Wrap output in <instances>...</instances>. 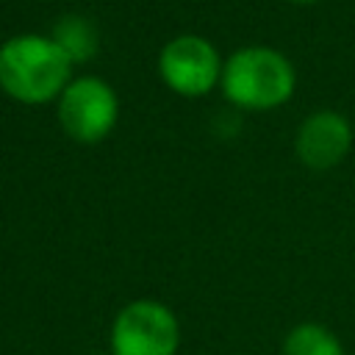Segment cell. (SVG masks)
Returning <instances> with one entry per match:
<instances>
[{"instance_id": "cell-1", "label": "cell", "mask_w": 355, "mask_h": 355, "mask_svg": "<svg viewBox=\"0 0 355 355\" xmlns=\"http://www.w3.org/2000/svg\"><path fill=\"white\" fill-rule=\"evenodd\" d=\"M72 67L53 36L19 33L0 44V89L22 105L58 100L72 80Z\"/></svg>"}, {"instance_id": "cell-2", "label": "cell", "mask_w": 355, "mask_h": 355, "mask_svg": "<svg viewBox=\"0 0 355 355\" xmlns=\"http://www.w3.org/2000/svg\"><path fill=\"white\" fill-rule=\"evenodd\" d=\"M225 97L244 111H272L291 100L297 75L291 61L272 47H241L222 64Z\"/></svg>"}, {"instance_id": "cell-3", "label": "cell", "mask_w": 355, "mask_h": 355, "mask_svg": "<svg viewBox=\"0 0 355 355\" xmlns=\"http://www.w3.org/2000/svg\"><path fill=\"white\" fill-rule=\"evenodd\" d=\"M119 119L116 92L97 75H80L67 83L58 97V122L78 144L103 141Z\"/></svg>"}, {"instance_id": "cell-4", "label": "cell", "mask_w": 355, "mask_h": 355, "mask_svg": "<svg viewBox=\"0 0 355 355\" xmlns=\"http://www.w3.org/2000/svg\"><path fill=\"white\" fill-rule=\"evenodd\" d=\"M180 327L158 300L128 302L111 324V355H175Z\"/></svg>"}, {"instance_id": "cell-5", "label": "cell", "mask_w": 355, "mask_h": 355, "mask_svg": "<svg viewBox=\"0 0 355 355\" xmlns=\"http://www.w3.org/2000/svg\"><path fill=\"white\" fill-rule=\"evenodd\" d=\"M158 75L175 94L202 97L222 80V61L208 39L197 33H180L161 47Z\"/></svg>"}, {"instance_id": "cell-6", "label": "cell", "mask_w": 355, "mask_h": 355, "mask_svg": "<svg viewBox=\"0 0 355 355\" xmlns=\"http://www.w3.org/2000/svg\"><path fill=\"white\" fill-rule=\"evenodd\" d=\"M352 147V128L347 122V116L336 114V111H316L311 114L300 130H297V158L308 166V169H333L338 161H344V155Z\"/></svg>"}, {"instance_id": "cell-7", "label": "cell", "mask_w": 355, "mask_h": 355, "mask_svg": "<svg viewBox=\"0 0 355 355\" xmlns=\"http://www.w3.org/2000/svg\"><path fill=\"white\" fill-rule=\"evenodd\" d=\"M53 39H55V44L69 55L72 64L89 61V58L97 53V44H100L97 31L92 28V22L83 19V17H78V14L61 17V19L55 22V28H53Z\"/></svg>"}, {"instance_id": "cell-8", "label": "cell", "mask_w": 355, "mask_h": 355, "mask_svg": "<svg viewBox=\"0 0 355 355\" xmlns=\"http://www.w3.org/2000/svg\"><path fill=\"white\" fill-rule=\"evenodd\" d=\"M283 355H344V347L327 327L316 322H302L286 336Z\"/></svg>"}, {"instance_id": "cell-9", "label": "cell", "mask_w": 355, "mask_h": 355, "mask_svg": "<svg viewBox=\"0 0 355 355\" xmlns=\"http://www.w3.org/2000/svg\"><path fill=\"white\" fill-rule=\"evenodd\" d=\"M288 3H316V0H288Z\"/></svg>"}]
</instances>
